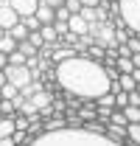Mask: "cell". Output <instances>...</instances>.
<instances>
[{"label": "cell", "mask_w": 140, "mask_h": 146, "mask_svg": "<svg viewBox=\"0 0 140 146\" xmlns=\"http://www.w3.org/2000/svg\"><path fill=\"white\" fill-rule=\"evenodd\" d=\"M53 82L59 93H65L67 98H79V101H95L112 84L104 65L79 51L62 62H53Z\"/></svg>", "instance_id": "obj_1"}, {"label": "cell", "mask_w": 140, "mask_h": 146, "mask_svg": "<svg viewBox=\"0 0 140 146\" xmlns=\"http://www.w3.org/2000/svg\"><path fill=\"white\" fill-rule=\"evenodd\" d=\"M25 146H132L118 143L112 138H106V132H90L87 127H62V129H45L34 135Z\"/></svg>", "instance_id": "obj_2"}, {"label": "cell", "mask_w": 140, "mask_h": 146, "mask_svg": "<svg viewBox=\"0 0 140 146\" xmlns=\"http://www.w3.org/2000/svg\"><path fill=\"white\" fill-rule=\"evenodd\" d=\"M118 17L132 34H140V0H118Z\"/></svg>", "instance_id": "obj_3"}, {"label": "cell", "mask_w": 140, "mask_h": 146, "mask_svg": "<svg viewBox=\"0 0 140 146\" xmlns=\"http://www.w3.org/2000/svg\"><path fill=\"white\" fill-rule=\"evenodd\" d=\"M3 70H6V79H9L11 84H17L20 90H22L25 84H31V82H34V70H31L28 65H11V62H9Z\"/></svg>", "instance_id": "obj_4"}, {"label": "cell", "mask_w": 140, "mask_h": 146, "mask_svg": "<svg viewBox=\"0 0 140 146\" xmlns=\"http://www.w3.org/2000/svg\"><path fill=\"white\" fill-rule=\"evenodd\" d=\"M17 23H20V14L9 6V0H0V28L9 31V28L17 25Z\"/></svg>", "instance_id": "obj_5"}, {"label": "cell", "mask_w": 140, "mask_h": 146, "mask_svg": "<svg viewBox=\"0 0 140 146\" xmlns=\"http://www.w3.org/2000/svg\"><path fill=\"white\" fill-rule=\"evenodd\" d=\"M90 28H92V23H87L81 14H70L67 31H73V34H79V36H84V34H90Z\"/></svg>", "instance_id": "obj_6"}, {"label": "cell", "mask_w": 140, "mask_h": 146, "mask_svg": "<svg viewBox=\"0 0 140 146\" xmlns=\"http://www.w3.org/2000/svg\"><path fill=\"white\" fill-rule=\"evenodd\" d=\"M9 6H11V9L20 14V20H22V17H28V14H34V11H36L39 0H9Z\"/></svg>", "instance_id": "obj_7"}, {"label": "cell", "mask_w": 140, "mask_h": 146, "mask_svg": "<svg viewBox=\"0 0 140 146\" xmlns=\"http://www.w3.org/2000/svg\"><path fill=\"white\" fill-rule=\"evenodd\" d=\"M34 14L39 17V23H42V25H48V23H53V20H56V9H53V6H48L45 0H39V6H36Z\"/></svg>", "instance_id": "obj_8"}, {"label": "cell", "mask_w": 140, "mask_h": 146, "mask_svg": "<svg viewBox=\"0 0 140 146\" xmlns=\"http://www.w3.org/2000/svg\"><path fill=\"white\" fill-rule=\"evenodd\" d=\"M31 104H34L36 110H45V107H51V104H53V93H48L45 87H42V90H36L34 96H31Z\"/></svg>", "instance_id": "obj_9"}, {"label": "cell", "mask_w": 140, "mask_h": 146, "mask_svg": "<svg viewBox=\"0 0 140 146\" xmlns=\"http://www.w3.org/2000/svg\"><path fill=\"white\" fill-rule=\"evenodd\" d=\"M106 138H112V141H118V143H126V127L106 124Z\"/></svg>", "instance_id": "obj_10"}, {"label": "cell", "mask_w": 140, "mask_h": 146, "mask_svg": "<svg viewBox=\"0 0 140 146\" xmlns=\"http://www.w3.org/2000/svg\"><path fill=\"white\" fill-rule=\"evenodd\" d=\"M17 45H20V42L14 39V36L9 34V31H3V36H0V51H3V54L9 56L11 51H17Z\"/></svg>", "instance_id": "obj_11"}, {"label": "cell", "mask_w": 140, "mask_h": 146, "mask_svg": "<svg viewBox=\"0 0 140 146\" xmlns=\"http://www.w3.org/2000/svg\"><path fill=\"white\" fill-rule=\"evenodd\" d=\"M118 84H121L123 93H132L135 87H137V79H135L132 73H121V76H118Z\"/></svg>", "instance_id": "obj_12"}, {"label": "cell", "mask_w": 140, "mask_h": 146, "mask_svg": "<svg viewBox=\"0 0 140 146\" xmlns=\"http://www.w3.org/2000/svg\"><path fill=\"white\" fill-rule=\"evenodd\" d=\"M9 34L14 36V39H17V42H22V39H28V25H25V23H22V20H20L17 25H11V28H9Z\"/></svg>", "instance_id": "obj_13"}, {"label": "cell", "mask_w": 140, "mask_h": 146, "mask_svg": "<svg viewBox=\"0 0 140 146\" xmlns=\"http://www.w3.org/2000/svg\"><path fill=\"white\" fill-rule=\"evenodd\" d=\"M39 34H42V39H45L48 45H53V42H59V34H56L53 23H48V25H42V28H39Z\"/></svg>", "instance_id": "obj_14"}, {"label": "cell", "mask_w": 140, "mask_h": 146, "mask_svg": "<svg viewBox=\"0 0 140 146\" xmlns=\"http://www.w3.org/2000/svg\"><path fill=\"white\" fill-rule=\"evenodd\" d=\"M11 132H14V118L0 115V138H11Z\"/></svg>", "instance_id": "obj_15"}, {"label": "cell", "mask_w": 140, "mask_h": 146, "mask_svg": "<svg viewBox=\"0 0 140 146\" xmlns=\"http://www.w3.org/2000/svg\"><path fill=\"white\" fill-rule=\"evenodd\" d=\"M126 141L132 146H140V124H126Z\"/></svg>", "instance_id": "obj_16"}, {"label": "cell", "mask_w": 140, "mask_h": 146, "mask_svg": "<svg viewBox=\"0 0 140 146\" xmlns=\"http://www.w3.org/2000/svg\"><path fill=\"white\" fill-rule=\"evenodd\" d=\"M115 68L121 73H132L135 70V62H132V56H118V59H115Z\"/></svg>", "instance_id": "obj_17"}, {"label": "cell", "mask_w": 140, "mask_h": 146, "mask_svg": "<svg viewBox=\"0 0 140 146\" xmlns=\"http://www.w3.org/2000/svg\"><path fill=\"white\" fill-rule=\"evenodd\" d=\"M123 115H126L129 124H140V107H135V104H126L123 107Z\"/></svg>", "instance_id": "obj_18"}, {"label": "cell", "mask_w": 140, "mask_h": 146, "mask_svg": "<svg viewBox=\"0 0 140 146\" xmlns=\"http://www.w3.org/2000/svg\"><path fill=\"white\" fill-rule=\"evenodd\" d=\"M95 104H98V107H115V93L106 90L104 96H98V98H95Z\"/></svg>", "instance_id": "obj_19"}, {"label": "cell", "mask_w": 140, "mask_h": 146, "mask_svg": "<svg viewBox=\"0 0 140 146\" xmlns=\"http://www.w3.org/2000/svg\"><path fill=\"white\" fill-rule=\"evenodd\" d=\"M0 112H3V115H9V118H14V112H17L14 101H11V98H3V101H0Z\"/></svg>", "instance_id": "obj_20"}, {"label": "cell", "mask_w": 140, "mask_h": 146, "mask_svg": "<svg viewBox=\"0 0 140 146\" xmlns=\"http://www.w3.org/2000/svg\"><path fill=\"white\" fill-rule=\"evenodd\" d=\"M0 90H3V98H17L20 87H17V84H11V82H6V84H3Z\"/></svg>", "instance_id": "obj_21"}, {"label": "cell", "mask_w": 140, "mask_h": 146, "mask_svg": "<svg viewBox=\"0 0 140 146\" xmlns=\"http://www.w3.org/2000/svg\"><path fill=\"white\" fill-rule=\"evenodd\" d=\"M22 23L28 25V31H39V28H42V23H39V17H36V14H28V17H22Z\"/></svg>", "instance_id": "obj_22"}, {"label": "cell", "mask_w": 140, "mask_h": 146, "mask_svg": "<svg viewBox=\"0 0 140 146\" xmlns=\"http://www.w3.org/2000/svg\"><path fill=\"white\" fill-rule=\"evenodd\" d=\"M9 62H11V65H25V62H28V56L17 48V51H11V54H9Z\"/></svg>", "instance_id": "obj_23"}, {"label": "cell", "mask_w": 140, "mask_h": 146, "mask_svg": "<svg viewBox=\"0 0 140 146\" xmlns=\"http://www.w3.org/2000/svg\"><path fill=\"white\" fill-rule=\"evenodd\" d=\"M126 104H129V93L118 90V93H115V107H118V110H123Z\"/></svg>", "instance_id": "obj_24"}, {"label": "cell", "mask_w": 140, "mask_h": 146, "mask_svg": "<svg viewBox=\"0 0 140 146\" xmlns=\"http://www.w3.org/2000/svg\"><path fill=\"white\" fill-rule=\"evenodd\" d=\"M126 45L132 48V54H140V34H132L129 39H126Z\"/></svg>", "instance_id": "obj_25"}, {"label": "cell", "mask_w": 140, "mask_h": 146, "mask_svg": "<svg viewBox=\"0 0 140 146\" xmlns=\"http://www.w3.org/2000/svg\"><path fill=\"white\" fill-rule=\"evenodd\" d=\"M65 6H67L70 14H79L81 11V0H65Z\"/></svg>", "instance_id": "obj_26"}, {"label": "cell", "mask_w": 140, "mask_h": 146, "mask_svg": "<svg viewBox=\"0 0 140 146\" xmlns=\"http://www.w3.org/2000/svg\"><path fill=\"white\" fill-rule=\"evenodd\" d=\"M56 20H62V23H67V20H70L67 6H59V9H56Z\"/></svg>", "instance_id": "obj_27"}, {"label": "cell", "mask_w": 140, "mask_h": 146, "mask_svg": "<svg viewBox=\"0 0 140 146\" xmlns=\"http://www.w3.org/2000/svg\"><path fill=\"white\" fill-rule=\"evenodd\" d=\"M129 104H135V107H140V93H137V87L129 93Z\"/></svg>", "instance_id": "obj_28"}, {"label": "cell", "mask_w": 140, "mask_h": 146, "mask_svg": "<svg viewBox=\"0 0 140 146\" xmlns=\"http://www.w3.org/2000/svg\"><path fill=\"white\" fill-rule=\"evenodd\" d=\"M48 6H53V9H59V6H65V0H45Z\"/></svg>", "instance_id": "obj_29"}, {"label": "cell", "mask_w": 140, "mask_h": 146, "mask_svg": "<svg viewBox=\"0 0 140 146\" xmlns=\"http://www.w3.org/2000/svg\"><path fill=\"white\" fill-rule=\"evenodd\" d=\"M6 65H9V56H6V54H3V51H0V70H3Z\"/></svg>", "instance_id": "obj_30"}, {"label": "cell", "mask_w": 140, "mask_h": 146, "mask_svg": "<svg viewBox=\"0 0 140 146\" xmlns=\"http://www.w3.org/2000/svg\"><path fill=\"white\" fill-rule=\"evenodd\" d=\"M0 146H17V143H14L11 138H0Z\"/></svg>", "instance_id": "obj_31"}, {"label": "cell", "mask_w": 140, "mask_h": 146, "mask_svg": "<svg viewBox=\"0 0 140 146\" xmlns=\"http://www.w3.org/2000/svg\"><path fill=\"white\" fill-rule=\"evenodd\" d=\"M132 62H135V68L140 70V54H132Z\"/></svg>", "instance_id": "obj_32"}, {"label": "cell", "mask_w": 140, "mask_h": 146, "mask_svg": "<svg viewBox=\"0 0 140 146\" xmlns=\"http://www.w3.org/2000/svg\"><path fill=\"white\" fill-rule=\"evenodd\" d=\"M101 0H81V6H98Z\"/></svg>", "instance_id": "obj_33"}, {"label": "cell", "mask_w": 140, "mask_h": 146, "mask_svg": "<svg viewBox=\"0 0 140 146\" xmlns=\"http://www.w3.org/2000/svg\"><path fill=\"white\" fill-rule=\"evenodd\" d=\"M6 82H9V79H6V70H0V87H3Z\"/></svg>", "instance_id": "obj_34"}, {"label": "cell", "mask_w": 140, "mask_h": 146, "mask_svg": "<svg viewBox=\"0 0 140 146\" xmlns=\"http://www.w3.org/2000/svg\"><path fill=\"white\" fill-rule=\"evenodd\" d=\"M0 101H3V90H0Z\"/></svg>", "instance_id": "obj_35"}, {"label": "cell", "mask_w": 140, "mask_h": 146, "mask_svg": "<svg viewBox=\"0 0 140 146\" xmlns=\"http://www.w3.org/2000/svg\"><path fill=\"white\" fill-rule=\"evenodd\" d=\"M137 93H140V82H137Z\"/></svg>", "instance_id": "obj_36"}, {"label": "cell", "mask_w": 140, "mask_h": 146, "mask_svg": "<svg viewBox=\"0 0 140 146\" xmlns=\"http://www.w3.org/2000/svg\"><path fill=\"white\" fill-rule=\"evenodd\" d=\"M0 36H3V28H0Z\"/></svg>", "instance_id": "obj_37"}]
</instances>
